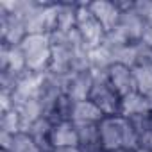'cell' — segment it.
Masks as SVG:
<instances>
[{
    "label": "cell",
    "instance_id": "6da1fadb",
    "mask_svg": "<svg viewBox=\"0 0 152 152\" xmlns=\"http://www.w3.org/2000/svg\"><path fill=\"white\" fill-rule=\"evenodd\" d=\"M99 127H100V140H102L104 152L118 150V148H127V150L138 148L136 136L125 116H120V115L106 116L99 124Z\"/></svg>",
    "mask_w": 152,
    "mask_h": 152
},
{
    "label": "cell",
    "instance_id": "7a4b0ae2",
    "mask_svg": "<svg viewBox=\"0 0 152 152\" xmlns=\"http://www.w3.org/2000/svg\"><path fill=\"white\" fill-rule=\"evenodd\" d=\"M22 50L25 54L27 70L47 73L52 63V41L50 34H29L22 41Z\"/></svg>",
    "mask_w": 152,
    "mask_h": 152
},
{
    "label": "cell",
    "instance_id": "3957f363",
    "mask_svg": "<svg viewBox=\"0 0 152 152\" xmlns=\"http://www.w3.org/2000/svg\"><path fill=\"white\" fill-rule=\"evenodd\" d=\"M93 88L90 93V100L99 106V109L106 116H116L120 115V104L122 97L115 91V88L109 83L107 72H93Z\"/></svg>",
    "mask_w": 152,
    "mask_h": 152
},
{
    "label": "cell",
    "instance_id": "277c9868",
    "mask_svg": "<svg viewBox=\"0 0 152 152\" xmlns=\"http://www.w3.org/2000/svg\"><path fill=\"white\" fill-rule=\"evenodd\" d=\"M75 31L79 32L88 50L100 47L104 43L106 31L102 29L100 22L91 13L90 2H77V25H75Z\"/></svg>",
    "mask_w": 152,
    "mask_h": 152
},
{
    "label": "cell",
    "instance_id": "5b68a950",
    "mask_svg": "<svg viewBox=\"0 0 152 152\" xmlns=\"http://www.w3.org/2000/svg\"><path fill=\"white\" fill-rule=\"evenodd\" d=\"M57 6L59 2H38L31 15L25 18L29 34H52L57 29Z\"/></svg>",
    "mask_w": 152,
    "mask_h": 152
},
{
    "label": "cell",
    "instance_id": "8992f818",
    "mask_svg": "<svg viewBox=\"0 0 152 152\" xmlns=\"http://www.w3.org/2000/svg\"><path fill=\"white\" fill-rule=\"evenodd\" d=\"M29 36L25 20L16 15H9L0 9V43L6 45H22Z\"/></svg>",
    "mask_w": 152,
    "mask_h": 152
},
{
    "label": "cell",
    "instance_id": "52a82bcc",
    "mask_svg": "<svg viewBox=\"0 0 152 152\" xmlns=\"http://www.w3.org/2000/svg\"><path fill=\"white\" fill-rule=\"evenodd\" d=\"M90 9L95 15V18L100 22L102 29L107 32L115 31L120 23L122 18V9L118 7L116 2H107V0H95V2H90Z\"/></svg>",
    "mask_w": 152,
    "mask_h": 152
},
{
    "label": "cell",
    "instance_id": "ba28073f",
    "mask_svg": "<svg viewBox=\"0 0 152 152\" xmlns=\"http://www.w3.org/2000/svg\"><path fill=\"white\" fill-rule=\"evenodd\" d=\"M93 72L84 70L70 75L68 84H66V95L70 97L72 102H81V100H90V93L93 88Z\"/></svg>",
    "mask_w": 152,
    "mask_h": 152
},
{
    "label": "cell",
    "instance_id": "9c48e42d",
    "mask_svg": "<svg viewBox=\"0 0 152 152\" xmlns=\"http://www.w3.org/2000/svg\"><path fill=\"white\" fill-rule=\"evenodd\" d=\"M107 77H109L111 86L115 88V91L122 99L127 97L129 93H134L136 91V81H134V72H132V68L116 63V64H113L107 70Z\"/></svg>",
    "mask_w": 152,
    "mask_h": 152
},
{
    "label": "cell",
    "instance_id": "30bf717a",
    "mask_svg": "<svg viewBox=\"0 0 152 152\" xmlns=\"http://www.w3.org/2000/svg\"><path fill=\"white\" fill-rule=\"evenodd\" d=\"M25 70H27V61L22 47L0 43V72H13L20 75Z\"/></svg>",
    "mask_w": 152,
    "mask_h": 152
},
{
    "label": "cell",
    "instance_id": "8fae6325",
    "mask_svg": "<svg viewBox=\"0 0 152 152\" xmlns=\"http://www.w3.org/2000/svg\"><path fill=\"white\" fill-rule=\"evenodd\" d=\"M73 124L79 136V148L83 152H104L99 124L91 122H73Z\"/></svg>",
    "mask_w": 152,
    "mask_h": 152
},
{
    "label": "cell",
    "instance_id": "7c38bea8",
    "mask_svg": "<svg viewBox=\"0 0 152 152\" xmlns=\"http://www.w3.org/2000/svg\"><path fill=\"white\" fill-rule=\"evenodd\" d=\"M143 27H145V20L134 11L132 6L131 9L122 11V18L116 29L129 39V43H140L143 36Z\"/></svg>",
    "mask_w": 152,
    "mask_h": 152
},
{
    "label": "cell",
    "instance_id": "4fadbf2b",
    "mask_svg": "<svg viewBox=\"0 0 152 152\" xmlns=\"http://www.w3.org/2000/svg\"><path fill=\"white\" fill-rule=\"evenodd\" d=\"M50 145L52 148H63V147H79V136L77 129L72 120L54 124L52 134H50Z\"/></svg>",
    "mask_w": 152,
    "mask_h": 152
},
{
    "label": "cell",
    "instance_id": "5bb4252c",
    "mask_svg": "<svg viewBox=\"0 0 152 152\" xmlns=\"http://www.w3.org/2000/svg\"><path fill=\"white\" fill-rule=\"evenodd\" d=\"M152 113V104L138 91L129 93L127 97L122 99L120 104V116L131 118V116H138V115H147Z\"/></svg>",
    "mask_w": 152,
    "mask_h": 152
},
{
    "label": "cell",
    "instance_id": "9a60e30c",
    "mask_svg": "<svg viewBox=\"0 0 152 152\" xmlns=\"http://www.w3.org/2000/svg\"><path fill=\"white\" fill-rule=\"evenodd\" d=\"M106 118V115L99 109L97 104L91 100H81L73 102L72 107V122H91V124H100Z\"/></svg>",
    "mask_w": 152,
    "mask_h": 152
},
{
    "label": "cell",
    "instance_id": "2e32d148",
    "mask_svg": "<svg viewBox=\"0 0 152 152\" xmlns=\"http://www.w3.org/2000/svg\"><path fill=\"white\" fill-rule=\"evenodd\" d=\"M127 120H129V124L132 127V132L136 136L138 147H148L150 148V140H152V113L131 116Z\"/></svg>",
    "mask_w": 152,
    "mask_h": 152
},
{
    "label": "cell",
    "instance_id": "e0dca14e",
    "mask_svg": "<svg viewBox=\"0 0 152 152\" xmlns=\"http://www.w3.org/2000/svg\"><path fill=\"white\" fill-rule=\"evenodd\" d=\"M15 109L18 111L20 115V120H22V132H27L29 127L39 120L43 116V106L38 99H29V100H23L20 102L18 106H15Z\"/></svg>",
    "mask_w": 152,
    "mask_h": 152
},
{
    "label": "cell",
    "instance_id": "ac0fdd59",
    "mask_svg": "<svg viewBox=\"0 0 152 152\" xmlns=\"http://www.w3.org/2000/svg\"><path fill=\"white\" fill-rule=\"evenodd\" d=\"M75 25H77V2H59L56 32L68 34L75 29Z\"/></svg>",
    "mask_w": 152,
    "mask_h": 152
},
{
    "label": "cell",
    "instance_id": "d6986e66",
    "mask_svg": "<svg viewBox=\"0 0 152 152\" xmlns=\"http://www.w3.org/2000/svg\"><path fill=\"white\" fill-rule=\"evenodd\" d=\"M88 63L91 72H107L115 64V57L106 45H100L88 50Z\"/></svg>",
    "mask_w": 152,
    "mask_h": 152
},
{
    "label": "cell",
    "instance_id": "ffe728a7",
    "mask_svg": "<svg viewBox=\"0 0 152 152\" xmlns=\"http://www.w3.org/2000/svg\"><path fill=\"white\" fill-rule=\"evenodd\" d=\"M52 127H54V124H52L48 118L41 116L39 120H36V122L29 127L27 134H29V136H31L39 147H41V150H45V148H52V145H50Z\"/></svg>",
    "mask_w": 152,
    "mask_h": 152
},
{
    "label": "cell",
    "instance_id": "44dd1931",
    "mask_svg": "<svg viewBox=\"0 0 152 152\" xmlns=\"http://www.w3.org/2000/svg\"><path fill=\"white\" fill-rule=\"evenodd\" d=\"M134 81L136 91L141 93L152 104V66H134Z\"/></svg>",
    "mask_w": 152,
    "mask_h": 152
},
{
    "label": "cell",
    "instance_id": "7402d4cb",
    "mask_svg": "<svg viewBox=\"0 0 152 152\" xmlns=\"http://www.w3.org/2000/svg\"><path fill=\"white\" fill-rule=\"evenodd\" d=\"M9 152H43V150L27 132H18L13 138Z\"/></svg>",
    "mask_w": 152,
    "mask_h": 152
},
{
    "label": "cell",
    "instance_id": "603a6c76",
    "mask_svg": "<svg viewBox=\"0 0 152 152\" xmlns=\"http://www.w3.org/2000/svg\"><path fill=\"white\" fill-rule=\"evenodd\" d=\"M0 131L9 132V134L22 132V120H20V115H18V111L15 107L2 113V116H0Z\"/></svg>",
    "mask_w": 152,
    "mask_h": 152
},
{
    "label": "cell",
    "instance_id": "cb8c5ba5",
    "mask_svg": "<svg viewBox=\"0 0 152 152\" xmlns=\"http://www.w3.org/2000/svg\"><path fill=\"white\" fill-rule=\"evenodd\" d=\"M134 11L147 22L152 18V0H136L134 2Z\"/></svg>",
    "mask_w": 152,
    "mask_h": 152
},
{
    "label": "cell",
    "instance_id": "d4e9b609",
    "mask_svg": "<svg viewBox=\"0 0 152 152\" xmlns=\"http://www.w3.org/2000/svg\"><path fill=\"white\" fill-rule=\"evenodd\" d=\"M141 43L152 47V18L145 22V27H143V36H141Z\"/></svg>",
    "mask_w": 152,
    "mask_h": 152
},
{
    "label": "cell",
    "instance_id": "484cf974",
    "mask_svg": "<svg viewBox=\"0 0 152 152\" xmlns=\"http://www.w3.org/2000/svg\"><path fill=\"white\" fill-rule=\"evenodd\" d=\"M54 152H83L79 147H63V148H54Z\"/></svg>",
    "mask_w": 152,
    "mask_h": 152
},
{
    "label": "cell",
    "instance_id": "4316f807",
    "mask_svg": "<svg viewBox=\"0 0 152 152\" xmlns=\"http://www.w3.org/2000/svg\"><path fill=\"white\" fill-rule=\"evenodd\" d=\"M131 152H152V148H148V147H138V148H134Z\"/></svg>",
    "mask_w": 152,
    "mask_h": 152
},
{
    "label": "cell",
    "instance_id": "83f0119b",
    "mask_svg": "<svg viewBox=\"0 0 152 152\" xmlns=\"http://www.w3.org/2000/svg\"><path fill=\"white\" fill-rule=\"evenodd\" d=\"M109 152H131V150H127V148H118V150H109Z\"/></svg>",
    "mask_w": 152,
    "mask_h": 152
},
{
    "label": "cell",
    "instance_id": "f1b7e54d",
    "mask_svg": "<svg viewBox=\"0 0 152 152\" xmlns=\"http://www.w3.org/2000/svg\"><path fill=\"white\" fill-rule=\"evenodd\" d=\"M43 152H54V148H45Z\"/></svg>",
    "mask_w": 152,
    "mask_h": 152
},
{
    "label": "cell",
    "instance_id": "f546056e",
    "mask_svg": "<svg viewBox=\"0 0 152 152\" xmlns=\"http://www.w3.org/2000/svg\"><path fill=\"white\" fill-rule=\"evenodd\" d=\"M0 152H9V150H0Z\"/></svg>",
    "mask_w": 152,
    "mask_h": 152
},
{
    "label": "cell",
    "instance_id": "4dcf8cb0",
    "mask_svg": "<svg viewBox=\"0 0 152 152\" xmlns=\"http://www.w3.org/2000/svg\"><path fill=\"white\" fill-rule=\"evenodd\" d=\"M150 148H152V140H150Z\"/></svg>",
    "mask_w": 152,
    "mask_h": 152
}]
</instances>
